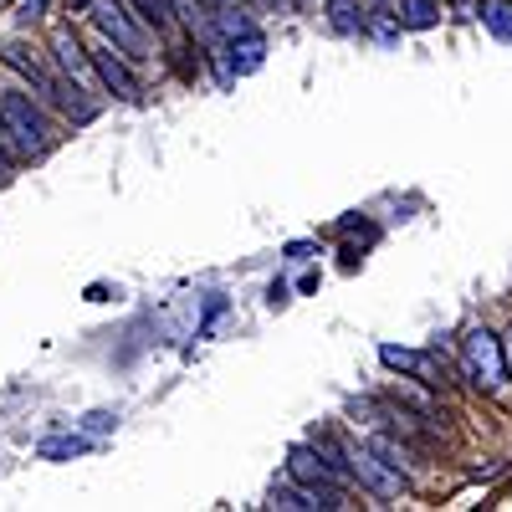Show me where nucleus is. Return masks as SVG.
Returning <instances> with one entry per match:
<instances>
[{
  "label": "nucleus",
  "mask_w": 512,
  "mask_h": 512,
  "mask_svg": "<svg viewBox=\"0 0 512 512\" xmlns=\"http://www.w3.org/2000/svg\"><path fill=\"white\" fill-rule=\"evenodd\" d=\"M0 123H6V134L16 144V154H41L52 144V123L41 113V103L21 88H6L0 93Z\"/></svg>",
  "instance_id": "obj_1"
},
{
  "label": "nucleus",
  "mask_w": 512,
  "mask_h": 512,
  "mask_svg": "<svg viewBox=\"0 0 512 512\" xmlns=\"http://www.w3.org/2000/svg\"><path fill=\"white\" fill-rule=\"evenodd\" d=\"M93 26L103 31L108 47L123 52L128 62H144L149 57V36L134 21V11H128V0H93Z\"/></svg>",
  "instance_id": "obj_2"
},
{
  "label": "nucleus",
  "mask_w": 512,
  "mask_h": 512,
  "mask_svg": "<svg viewBox=\"0 0 512 512\" xmlns=\"http://www.w3.org/2000/svg\"><path fill=\"white\" fill-rule=\"evenodd\" d=\"M287 472H292V482H303V487H308V497H313L318 507H344V477H338L313 446H292Z\"/></svg>",
  "instance_id": "obj_3"
},
{
  "label": "nucleus",
  "mask_w": 512,
  "mask_h": 512,
  "mask_svg": "<svg viewBox=\"0 0 512 512\" xmlns=\"http://www.w3.org/2000/svg\"><path fill=\"white\" fill-rule=\"evenodd\" d=\"M461 364H466V374H472L477 390H497L502 374H507V364H502V344H497L487 328H472V333L461 338Z\"/></svg>",
  "instance_id": "obj_4"
},
{
  "label": "nucleus",
  "mask_w": 512,
  "mask_h": 512,
  "mask_svg": "<svg viewBox=\"0 0 512 512\" xmlns=\"http://www.w3.org/2000/svg\"><path fill=\"white\" fill-rule=\"evenodd\" d=\"M379 359L390 364V369H400V374H410V379H420L425 390H446V364H441L436 354H425V349H395V344H384V349H379Z\"/></svg>",
  "instance_id": "obj_5"
},
{
  "label": "nucleus",
  "mask_w": 512,
  "mask_h": 512,
  "mask_svg": "<svg viewBox=\"0 0 512 512\" xmlns=\"http://www.w3.org/2000/svg\"><path fill=\"white\" fill-rule=\"evenodd\" d=\"M52 52H57V62H62V72L77 82L82 93H103V77H98V67H93V57L77 47V36L62 26L57 36H52Z\"/></svg>",
  "instance_id": "obj_6"
},
{
  "label": "nucleus",
  "mask_w": 512,
  "mask_h": 512,
  "mask_svg": "<svg viewBox=\"0 0 512 512\" xmlns=\"http://www.w3.org/2000/svg\"><path fill=\"white\" fill-rule=\"evenodd\" d=\"M88 57H93V67H98V77H103V88H108L113 98H123V103H139V98H144L139 77L128 72V62H123V57H113L108 41H103V47H93Z\"/></svg>",
  "instance_id": "obj_7"
},
{
  "label": "nucleus",
  "mask_w": 512,
  "mask_h": 512,
  "mask_svg": "<svg viewBox=\"0 0 512 512\" xmlns=\"http://www.w3.org/2000/svg\"><path fill=\"white\" fill-rule=\"evenodd\" d=\"M349 472H354L364 487H374L379 497H400V492L410 487V482H405V472H395V466H384L374 451H354V456H349Z\"/></svg>",
  "instance_id": "obj_8"
},
{
  "label": "nucleus",
  "mask_w": 512,
  "mask_h": 512,
  "mask_svg": "<svg viewBox=\"0 0 512 512\" xmlns=\"http://www.w3.org/2000/svg\"><path fill=\"white\" fill-rule=\"evenodd\" d=\"M262 62H267L262 31H236V36L226 41V77H251Z\"/></svg>",
  "instance_id": "obj_9"
},
{
  "label": "nucleus",
  "mask_w": 512,
  "mask_h": 512,
  "mask_svg": "<svg viewBox=\"0 0 512 512\" xmlns=\"http://www.w3.org/2000/svg\"><path fill=\"white\" fill-rule=\"evenodd\" d=\"M0 57H6V62H11V67H16L21 77H31V82H36V93H47V88H52V77H47V67H41V62H36V57H31L26 47H21V41H11V47L0 52Z\"/></svg>",
  "instance_id": "obj_10"
},
{
  "label": "nucleus",
  "mask_w": 512,
  "mask_h": 512,
  "mask_svg": "<svg viewBox=\"0 0 512 512\" xmlns=\"http://www.w3.org/2000/svg\"><path fill=\"white\" fill-rule=\"evenodd\" d=\"M477 16H482V26H487L492 36L512 41V0H482Z\"/></svg>",
  "instance_id": "obj_11"
},
{
  "label": "nucleus",
  "mask_w": 512,
  "mask_h": 512,
  "mask_svg": "<svg viewBox=\"0 0 512 512\" xmlns=\"http://www.w3.org/2000/svg\"><path fill=\"white\" fill-rule=\"evenodd\" d=\"M328 16L344 36H354V31H364V0H328Z\"/></svg>",
  "instance_id": "obj_12"
},
{
  "label": "nucleus",
  "mask_w": 512,
  "mask_h": 512,
  "mask_svg": "<svg viewBox=\"0 0 512 512\" xmlns=\"http://www.w3.org/2000/svg\"><path fill=\"white\" fill-rule=\"evenodd\" d=\"M128 11H134L139 21H149L154 31L169 26V11H175V0H128Z\"/></svg>",
  "instance_id": "obj_13"
},
{
  "label": "nucleus",
  "mask_w": 512,
  "mask_h": 512,
  "mask_svg": "<svg viewBox=\"0 0 512 512\" xmlns=\"http://www.w3.org/2000/svg\"><path fill=\"white\" fill-rule=\"evenodd\" d=\"M77 451H88V441H77V436H62V441H41V456H77Z\"/></svg>",
  "instance_id": "obj_14"
},
{
  "label": "nucleus",
  "mask_w": 512,
  "mask_h": 512,
  "mask_svg": "<svg viewBox=\"0 0 512 512\" xmlns=\"http://www.w3.org/2000/svg\"><path fill=\"white\" fill-rule=\"evenodd\" d=\"M113 420H118V415H108V410H93V415H88V431H93V436H103V431H113Z\"/></svg>",
  "instance_id": "obj_15"
},
{
  "label": "nucleus",
  "mask_w": 512,
  "mask_h": 512,
  "mask_svg": "<svg viewBox=\"0 0 512 512\" xmlns=\"http://www.w3.org/2000/svg\"><path fill=\"white\" fill-rule=\"evenodd\" d=\"M41 6H47V0H26V6H21V21H31V16H41Z\"/></svg>",
  "instance_id": "obj_16"
},
{
  "label": "nucleus",
  "mask_w": 512,
  "mask_h": 512,
  "mask_svg": "<svg viewBox=\"0 0 512 512\" xmlns=\"http://www.w3.org/2000/svg\"><path fill=\"white\" fill-rule=\"evenodd\" d=\"M379 11H390V16H400V0H374Z\"/></svg>",
  "instance_id": "obj_17"
},
{
  "label": "nucleus",
  "mask_w": 512,
  "mask_h": 512,
  "mask_svg": "<svg viewBox=\"0 0 512 512\" xmlns=\"http://www.w3.org/2000/svg\"><path fill=\"white\" fill-rule=\"evenodd\" d=\"M502 364L512 369V333H507V349H502Z\"/></svg>",
  "instance_id": "obj_18"
},
{
  "label": "nucleus",
  "mask_w": 512,
  "mask_h": 512,
  "mask_svg": "<svg viewBox=\"0 0 512 512\" xmlns=\"http://www.w3.org/2000/svg\"><path fill=\"white\" fill-rule=\"evenodd\" d=\"M272 6H282V0H272Z\"/></svg>",
  "instance_id": "obj_19"
}]
</instances>
